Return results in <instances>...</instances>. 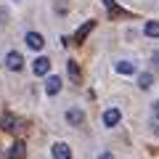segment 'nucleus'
<instances>
[{"instance_id":"nucleus-1","label":"nucleus","mask_w":159,"mask_h":159,"mask_svg":"<svg viewBox=\"0 0 159 159\" xmlns=\"http://www.w3.org/2000/svg\"><path fill=\"white\" fill-rule=\"evenodd\" d=\"M32 72L37 74V77H45V74L51 72V58H48V56L34 58V61H32Z\"/></svg>"},{"instance_id":"nucleus-2","label":"nucleus","mask_w":159,"mask_h":159,"mask_svg":"<svg viewBox=\"0 0 159 159\" xmlns=\"http://www.w3.org/2000/svg\"><path fill=\"white\" fill-rule=\"evenodd\" d=\"M21 66H24V58H21V53H19V51L6 53V69H11V72H19Z\"/></svg>"},{"instance_id":"nucleus-3","label":"nucleus","mask_w":159,"mask_h":159,"mask_svg":"<svg viewBox=\"0 0 159 159\" xmlns=\"http://www.w3.org/2000/svg\"><path fill=\"white\" fill-rule=\"evenodd\" d=\"M51 154H53V159H72V148H69V146H66V143H64V141L53 143Z\"/></svg>"},{"instance_id":"nucleus-4","label":"nucleus","mask_w":159,"mask_h":159,"mask_svg":"<svg viewBox=\"0 0 159 159\" xmlns=\"http://www.w3.org/2000/svg\"><path fill=\"white\" fill-rule=\"evenodd\" d=\"M119 119H122V111H119V109H106V111H103V125L106 127H117Z\"/></svg>"},{"instance_id":"nucleus-5","label":"nucleus","mask_w":159,"mask_h":159,"mask_svg":"<svg viewBox=\"0 0 159 159\" xmlns=\"http://www.w3.org/2000/svg\"><path fill=\"white\" fill-rule=\"evenodd\" d=\"M24 40H27V45L32 48V51H40V48L45 45V37H43L40 32H27V37H24Z\"/></svg>"},{"instance_id":"nucleus-6","label":"nucleus","mask_w":159,"mask_h":159,"mask_svg":"<svg viewBox=\"0 0 159 159\" xmlns=\"http://www.w3.org/2000/svg\"><path fill=\"white\" fill-rule=\"evenodd\" d=\"M58 90H61V77H56V74H51V77L45 80V93H48V96H56Z\"/></svg>"},{"instance_id":"nucleus-7","label":"nucleus","mask_w":159,"mask_h":159,"mask_svg":"<svg viewBox=\"0 0 159 159\" xmlns=\"http://www.w3.org/2000/svg\"><path fill=\"white\" fill-rule=\"evenodd\" d=\"M82 119H85V111H82V109H69L66 111V122L69 125H80Z\"/></svg>"},{"instance_id":"nucleus-8","label":"nucleus","mask_w":159,"mask_h":159,"mask_svg":"<svg viewBox=\"0 0 159 159\" xmlns=\"http://www.w3.org/2000/svg\"><path fill=\"white\" fill-rule=\"evenodd\" d=\"M93 29H96V21H88V24H82V27L77 29V34H74V40H77V43H82V40H85L88 34L93 32Z\"/></svg>"},{"instance_id":"nucleus-9","label":"nucleus","mask_w":159,"mask_h":159,"mask_svg":"<svg viewBox=\"0 0 159 159\" xmlns=\"http://www.w3.org/2000/svg\"><path fill=\"white\" fill-rule=\"evenodd\" d=\"M8 159H24V143L21 141H16L11 146V151H8Z\"/></svg>"},{"instance_id":"nucleus-10","label":"nucleus","mask_w":159,"mask_h":159,"mask_svg":"<svg viewBox=\"0 0 159 159\" xmlns=\"http://www.w3.org/2000/svg\"><path fill=\"white\" fill-rule=\"evenodd\" d=\"M143 32H146V37H159V21H146V27H143Z\"/></svg>"},{"instance_id":"nucleus-11","label":"nucleus","mask_w":159,"mask_h":159,"mask_svg":"<svg viewBox=\"0 0 159 159\" xmlns=\"http://www.w3.org/2000/svg\"><path fill=\"white\" fill-rule=\"evenodd\" d=\"M151 85H154V77H151L148 72H143L141 77H138V88H141V90H148Z\"/></svg>"},{"instance_id":"nucleus-12","label":"nucleus","mask_w":159,"mask_h":159,"mask_svg":"<svg viewBox=\"0 0 159 159\" xmlns=\"http://www.w3.org/2000/svg\"><path fill=\"white\" fill-rule=\"evenodd\" d=\"M117 72L119 74H133V72H135V64H133V61H119L117 64Z\"/></svg>"},{"instance_id":"nucleus-13","label":"nucleus","mask_w":159,"mask_h":159,"mask_svg":"<svg viewBox=\"0 0 159 159\" xmlns=\"http://www.w3.org/2000/svg\"><path fill=\"white\" fill-rule=\"evenodd\" d=\"M0 127H3V130H13V127H16V119H13L11 114H3V117H0Z\"/></svg>"},{"instance_id":"nucleus-14","label":"nucleus","mask_w":159,"mask_h":159,"mask_svg":"<svg viewBox=\"0 0 159 159\" xmlns=\"http://www.w3.org/2000/svg\"><path fill=\"white\" fill-rule=\"evenodd\" d=\"M66 69H69V77H72V82H80V66H77V61H69Z\"/></svg>"},{"instance_id":"nucleus-15","label":"nucleus","mask_w":159,"mask_h":159,"mask_svg":"<svg viewBox=\"0 0 159 159\" xmlns=\"http://www.w3.org/2000/svg\"><path fill=\"white\" fill-rule=\"evenodd\" d=\"M151 114H154V122H159V101H154V106H151Z\"/></svg>"},{"instance_id":"nucleus-16","label":"nucleus","mask_w":159,"mask_h":159,"mask_svg":"<svg viewBox=\"0 0 159 159\" xmlns=\"http://www.w3.org/2000/svg\"><path fill=\"white\" fill-rule=\"evenodd\" d=\"M98 159H114V157H111V151H103V154H101Z\"/></svg>"}]
</instances>
